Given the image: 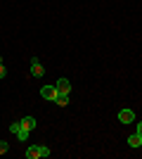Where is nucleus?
I'll return each mask as SVG.
<instances>
[{
	"instance_id": "1",
	"label": "nucleus",
	"mask_w": 142,
	"mask_h": 159,
	"mask_svg": "<svg viewBox=\"0 0 142 159\" xmlns=\"http://www.w3.org/2000/svg\"><path fill=\"white\" fill-rule=\"evenodd\" d=\"M10 133H17V138H19V140L28 138V131L21 126V121H12V124H10Z\"/></svg>"
},
{
	"instance_id": "2",
	"label": "nucleus",
	"mask_w": 142,
	"mask_h": 159,
	"mask_svg": "<svg viewBox=\"0 0 142 159\" xmlns=\"http://www.w3.org/2000/svg\"><path fill=\"white\" fill-rule=\"evenodd\" d=\"M31 76H33V79L45 76V69H43V64H41V60H38V57H31Z\"/></svg>"
},
{
	"instance_id": "3",
	"label": "nucleus",
	"mask_w": 142,
	"mask_h": 159,
	"mask_svg": "<svg viewBox=\"0 0 142 159\" xmlns=\"http://www.w3.org/2000/svg\"><path fill=\"white\" fill-rule=\"evenodd\" d=\"M41 95H43L45 100H52V102H54V100H57V95H59V90H57V86H43V88H41Z\"/></svg>"
},
{
	"instance_id": "4",
	"label": "nucleus",
	"mask_w": 142,
	"mask_h": 159,
	"mask_svg": "<svg viewBox=\"0 0 142 159\" xmlns=\"http://www.w3.org/2000/svg\"><path fill=\"white\" fill-rule=\"evenodd\" d=\"M118 121H121V124H133V121H135V112H133V109H121V112H118Z\"/></svg>"
},
{
	"instance_id": "5",
	"label": "nucleus",
	"mask_w": 142,
	"mask_h": 159,
	"mask_svg": "<svg viewBox=\"0 0 142 159\" xmlns=\"http://www.w3.org/2000/svg\"><path fill=\"white\" fill-rule=\"evenodd\" d=\"M57 90L59 93H64V95H71V83H69V79H57Z\"/></svg>"
},
{
	"instance_id": "6",
	"label": "nucleus",
	"mask_w": 142,
	"mask_h": 159,
	"mask_svg": "<svg viewBox=\"0 0 142 159\" xmlns=\"http://www.w3.org/2000/svg\"><path fill=\"white\" fill-rule=\"evenodd\" d=\"M19 121H21V126L26 128L28 133H33V128H36V119H33V116H21Z\"/></svg>"
},
{
	"instance_id": "7",
	"label": "nucleus",
	"mask_w": 142,
	"mask_h": 159,
	"mask_svg": "<svg viewBox=\"0 0 142 159\" xmlns=\"http://www.w3.org/2000/svg\"><path fill=\"white\" fill-rule=\"evenodd\" d=\"M41 157V145H33L26 150V159H38Z\"/></svg>"
},
{
	"instance_id": "8",
	"label": "nucleus",
	"mask_w": 142,
	"mask_h": 159,
	"mask_svg": "<svg viewBox=\"0 0 142 159\" xmlns=\"http://www.w3.org/2000/svg\"><path fill=\"white\" fill-rule=\"evenodd\" d=\"M140 143H142V135H140V133H133V135L128 138V145L130 147H140Z\"/></svg>"
},
{
	"instance_id": "9",
	"label": "nucleus",
	"mask_w": 142,
	"mask_h": 159,
	"mask_svg": "<svg viewBox=\"0 0 142 159\" xmlns=\"http://www.w3.org/2000/svg\"><path fill=\"white\" fill-rule=\"evenodd\" d=\"M54 102H57V105H59V107H67V105H69V95L59 93V95H57V100H54Z\"/></svg>"
},
{
	"instance_id": "10",
	"label": "nucleus",
	"mask_w": 142,
	"mask_h": 159,
	"mask_svg": "<svg viewBox=\"0 0 142 159\" xmlns=\"http://www.w3.org/2000/svg\"><path fill=\"white\" fill-rule=\"evenodd\" d=\"M7 150H10V145H7L5 140H0V154H5V152H7Z\"/></svg>"
},
{
	"instance_id": "11",
	"label": "nucleus",
	"mask_w": 142,
	"mask_h": 159,
	"mask_svg": "<svg viewBox=\"0 0 142 159\" xmlns=\"http://www.w3.org/2000/svg\"><path fill=\"white\" fill-rule=\"evenodd\" d=\"M41 157H50V147L41 145Z\"/></svg>"
},
{
	"instance_id": "12",
	"label": "nucleus",
	"mask_w": 142,
	"mask_h": 159,
	"mask_svg": "<svg viewBox=\"0 0 142 159\" xmlns=\"http://www.w3.org/2000/svg\"><path fill=\"white\" fill-rule=\"evenodd\" d=\"M7 76V69H5V64H0V79H5Z\"/></svg>"
},
{
	"instance_id": "13",
	"label": "nucleus",
	"mask_w": 142,
	"mask_h": 159,
	"mask_svg": "<svg viewBox=\"0 0 142 159\" xmlns=\"http://www.w3.org/2000/svg\"><path fill=\"white\" fill-rule=\"evenodd\" d=\"M137 133L142 135V121H137Z\"/></svg>"
},
{
	"instance_id": "14",
	"label": "nucleus",
	"mask_w": 142,
	"mask_h": 159,
	"mask_svg": "<svg viewBox=\"0 0 142 159\" xmlns=\"http://www.w3.org/2000/svg\"><path fill=\"white\" fill-rule=\"evenodd\" d=\"M0 64H2V57H0Z\"/></svg>"
},
{
	"instance_id": "15",
	"label": "nucleus",
	"mask_w": 142,
	"mask_h": 159,
	"mask_svg": "<svg viewBox=\"0 0 142 159\" xmlns=\"http://www.w3.org/2000/svg\"><path fill=\"white\" fill-rule=\"evenodd\" d=\"M140 147H142V143H140Z\"/></svg>"
}]
</instances>
